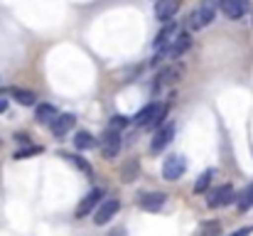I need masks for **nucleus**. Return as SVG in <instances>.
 Returning <instances> with one entry per match:
<instances>
[{
	"label": "nucleus",
	"instance_id": "obj_19",
	"mask_svg": "<svg viewBox=\"0 0 253 236\" xmlns=\"http://www.w3.org/2000/svg\"><path fill=\"white\" fill-rule=\"evenodd\" d=\"M74 145H77L79 150H88V148H93V138H91V133L79 131V133L74 136Z\"/></svg>",
	"mask_w": 253,
	"mask_h": 236
},
{
	"label": "nucleus",
	"instance_id": "obj_18",
	"mask_svg": "<svg viewBox=\"0 0 253 236\" xmlns=\"http://www.w3.org/2000/svg\"><path fill=\"white\" fill-rule=\"evenodd\" d=\"M10 94H12L15 101L22 103V106H35V101H37V96H35L32 91H25V89H10Z\"/></svg>",
	"mask_w": 253,
	"mask_h": 236
},
{
	"label": "nucleus",
	"instance_id": "obj_14",
	"mask_svg": "<svg viewBox=\"0 0 253 236\" xmlns=\"http://www.w3.org/2000/svg\"><path fill=\"white\" fill-rule=\"evenodd\" d=\"M165 202H168V194H163V192H150V194L140 197V207L148 209V212H158Z\"/></svg>",
	"mask_w": 253,
	"mask_h": 236
},
{
	"label": "nucleus",
	"instance_id": "obj_17",
	"mask_svg": "<svg viewBox=\"0 0 253 236\" xmlns=\"http://www.w3.org/2000/svg\"><path fill=\"white\" fill-rule=\"evenodd\" d=\"M138 172H140V165H138L135 157H130V160L121 167V180H123V182H133V180L138 177Z\"/></svg>",
	"mask_w": 253,
	"mask_h": 236
},
{
	"label": "nucleus",
	"instance_id": "obj_4",
	"mask_svg": "<svg viewBox=\"0 0 253 236\" xmlns=\"http://www.w3.org/2000/svg\"><path fill=\"white\" fill-rule=\"evenodd\" d=\"M121 209V202L116 199V197H108V199H103L101 204H98V209L93 212V224H98V227H103V224H108L113 217H116V212Z\"/></svg>",
	"mask_w": 253,
	"mask_h": 236
},
{
	"label": "nucleus",
	"instance_id": "obj_11",
	"mask_svg": "<svg viewBox=\"0 0 253 236\" xmlns=\"http://www.w3.org/2000/svg\"><path fill=\"white\" fill-rule=\"evenodd\" d=\"M221 10H224V15H226V17L239 20L241 15H246L249 2H246V0H221Z\"/></svg>",
	"mask_w": 253,
	"mask_h": 236
},
{
	"label": "nucleus",
	"instance_id": "obj_2",
	"mask_svg": "<svg viewBox=\"0 0 253 236\" xmlns=\"http://www.w3.org/2000/svg\"><path fill=\"white\" fill-rule=\"evenodd\" d=\"M189 45H192V37L187 35V32H179L172 42H169L168 47L158 54V59H177L179 54H184L187 49H189ZM158 59H153V62H158Z\"/></svg>",
	"mask_w": 253,
	"mask_h": 236
},
{
	"label": "nucleus",
	"instance_id": "obj_12",
	"mask_svg": "<svg viewBox=\"0 0 253 236\" xmlns=\"http://www.w3.org/2000/svg\"><path fill=\"white\" fill-rule=\"evenodd\" d=\"M182 79V67L179 64H168L165 69H160V74H158V86H169V84H177Z\"/></svg>",
	"mask_w": 253,
	"mask_h": 236
},
{
	"label": "nucleus",
	"instance_id": "obj_6",
	"mask_svg": "<svg viewBox=\"0 0 253 236\" xmlns=\"http://www.w3.org/2000/svg\"><path fill=\"white\" fill-rule=\"evenodd\" d=\"M121 145H123L121 133H116V131H106L103 138H101V155L106 157V160H113V157L118 155Z\"/></svg>",
	"mask_w": 253,
	"mask_h": 236
},
{
	"label": "nucleus",
	"instance_id": "obj_10",
	"mask_svg": "<svg viewBox=\"0 0 253 236\" xmlns=\"http://www.w3.org/2000/svg\"><path fill=\"white\" fill-rule=\"evenodd\" d=\"M172 136H174V123L163 126V128L155 133V138H153V143H150V150H153V153H160L169 141H172Z\"/></svg>",
	"mask_w": 253,
	"mask_h": 236
},
{
	"label": "nucleus",
	"instance_id": "obj_8",
	"mask_svg": "<svg viewBox=\"0 0 253 236\" xmlns=\"http://www.w3.org/2000/svg\"><path fill=\"white\" fill-rule=\"evenodd\" d=\"M101 202H103V189H93V192H88L84 199H82V204L77 207L74 217H77V219H84V217H88Z\"/></svg>",
	"mask_w": 253,
	"mask_h": 236
},
{
	"label": "nucleus",
	"instance_id": "obj_29",
	"mask_svg": "<svg viewBox=\"0 0 253 236\" xmlns=\"http://www.w3.org/2000/svg\"><path fill=\"white\" fill-rule=\"evenodd\" d=\"M7 111V101L5 98H0V113H5Z\"/></svg>",
	"mask_w": 253,
	"mask_h": 236
},
{
	"label": "nucleus",
	"instance_id": "obj_26",
	"mask_svg": "<svg viewBox=\"0 0 253 236\" xmlns=\"http://www.w3.org/2000/svg\"><path fill=\"white\" fill-rule=\"evenodd\" d=\"M251 234V227H244V229H239V232H231L229 236H249Z\"/></svg>",
	"mask_w": 253,
	"mask_h": 236
},
{
	"label": "nucleus",
	"instance_id": "obj_24",
	"mask_svg": "<svg viewBox=\"0 0 253 236\" xmlns=\"http://www.w3.org/2000/svg\"><path fill=\"white\" fill-rule=\"evenodd\" d=\"M128 126V118H123V116H113L111 121H108V131H121V128H126Z\"/></svg>",
	"mask_w": 253,
	"mask_h": 236
},
{
	"label": "nucleus",
	"instance_id": "obj_25",
	"mask_svg": "<svg viewBox=\"0 0 253 236\" xmlns=\"http://www.w3.org/2000/svg\"><path fill=\"white\" fill-rule=\"evenodd\" d=\"M37 153H42V148H40V145H30V148H25V150H20V153H15V160H25V157L37 155Z\"/></svg>",
	"mask_w": 253,
	"mask_h": 236
},
{
	"label": "nucleus",
	"instance_id": "obj_23",
	"mask_svg": "<svg viewBox=\"0 0 253 236\" xmlns=\"http://www.w3.org/2000/svg\"><path fill=\"white\" fill-rule=\"evenodd\" d=\"M251 207H253V185L246 187V192H244L241 199H239V209H241V212H246V209H251Z\"/></svg>",
	"mask_w": 253,
	"mask_h": 236
},
{
	"label": "nucleus",
	"instance_id": "obj_28",
	"mask_svg": "<svg viewBox=\"0 0 253 236\" xmlns=\"http://www.w3.org/2000/svg\"><path fill=\"white\" fill-rule=\"evenodd\" d=\"M15 141H20V143H27V136H25V133H17V136H15Z\"/></svg>",
	"mask_w": 253,
	"mask_h": 236
},
{
	"label": "nucleus",
	"instance_id": "obj_21",
	"mask_svg": "<svg viewBox=\"0 0 253 236\" xmlns=\"http://www.w3.org/2000/svg\"><path fill=\"white\" fill-rule=\"evenodd\" d=\"M62 157H67V160H69V162H72L74 167H79V170H82L84 175H88V177L93 175V170H91V165L86 162L84 157H79V155H67V153H64V155H62Z\"/></svg>",
	"mask_w": 253,
	"mask_h": 236
},
{
	"label": "nucleus",
	"instance_id": "obj_20",
	"mask_svg": "<svg viewBox=\"0 0 253 236\" xmlns=\"http://www.w3.org/2000/svg\"><path fill=\"white\" fill-rule=\"evenodd\" d=\"M211 177H214V170H204V172L199 175V180H197V185H194V192H197V194H202V192H207V187H209V182H211Z\"/></svg>",
	"mask_w": 253,
	"mask_h": 236
},
{
	"label": "nucleus",
	"instance_id": "obj_15",
	"mask_svg": "<svg viewBox=\"0 0 253 236\" xmlns=\"http://www.w3.org/2000/svg\"><path fill=\"white\" fill-rule=\"evenodd\" d=\"M174 37H177V25H174V22H168V25L160 30V35H158V40H155V47H158V49H165Z\"/></svg>",
	"mask_w": 253,
	"mask_h": 236
},
{
	"label": "nucleus",
	"instance_id": "obj_3",
	"mask_svg": "<svg viewBox=\"0 0 253 236\" xmlns=\"http://www.w3.org/2000/svg\"><path fill=\"white\" fill-rule=\"evenodd\" d=\"M214 12H216V7H214L211 2H204V5H199V7L189 15L187 25H189L192 30H202V27H207V25L214 20Z\"/></svg>",
	"mask_w": 253,
	"mask_h": 236
},
{
	"label": "nucleus",
	"instance_id": "obj_16",
	"mask_svg": "<svg viewBox=\"0 0 253 236\" xmlns=\"http://www.w3.org/2000/svg\"><path fill=\"white\" fill-rule=\"evenodd\" d=\"M57 116H59V111H57L52 103H40V106H37V121H40V123H52Z\"/></svg>",
	"mask_w": 253,
	"mask_h": 236
},
{
	"label": "nucleus",
	"instance_id": "obj_1",
	"mask_svg": "<svg viewBox=\"0 0 253 236\" xmlns=\"http://www.w3.org/2000/svg\"><path fill=\"white\" fill-rule=\"evenodd\" d=\"M165 116H168V103L153 101V103H148L145 108H140V111L135 113L133 123H135V126H150V128H158V126H163Z\"/></svg>",
	"mask_w": 253,
	"mask_h": 236
},
{
	"label": "nucleus",
	"instance_id": "obj_9",
	"mask_svg": "<svg viewBox=\"0 0 253 236\" xmlns=\"http://www.w3.org/2000/svg\"><path fill=\"white\" fill-rule=\"evenodd\" d=\"M74 121H77V118H74L72 113H59V116L52 121V133H54L57 138H64V136L74 128Z\"/></svg>",
	"mask_w": 253,
	"mask_h": 236
},
{
	"label": "nucleus",
	"instance_id": "obj_13",
	"mask_svg": "<svg viewBox=\"0 0 253 236\" xmlns=\"http://www.w3.org/2000/svg\"><path fill=\"white\" fill-rule=\"evenodd\" d=\"M177 10H179V2H177V0H160V2L155 5V15H158V20L165 22V25L172 20V15H174Z\"/></svg>",
	"mask_w": 253,
	"mask_h": 236
},
{
	"label": "nucleus",
	"instance_id": "obj_27",
	"mask_svg": "<svg viewBox=\"0 0 253 236\" xmlns=\"http://www.w3.org/2000/svg\"><path fill=\"white\" fill-rule=\"evenodd\" d=\"M108 236H126V229H121V227H118V229H113Z\"/></svg>",
	"mask_w": 253,
	"mask_h": 236
},
{
	"label": "nucleus",
	"instance_id": "obj_5",
	"mask_svg": "<svg viewBox=\"0 0 253 236\" xmlns=\"http://www.w3.org/2000/svg\"><path fill=\"white\" fill-rule=\"evenodd\" d=\"M184 170H187V162H184L182 155H169L168 160L163 162V177L169 180V182L179 180V177L184 175Z\"/></svg>",
	"mask_w": 253,
	"mask_h": 236
},
{
	"label": "nucleus",
	"instance_id": "obj_22",
	"mask_svg": "<svg viewBox=\"0 0 253 236\" xmlns=\"http://www.w3.org/2000/svg\"><path fill=\"white\" fill-rule=\"evenodd\" d=\"M219 234H221V224L219 222H209V224H204L197 232V236H219Z\"/></svg>",
	"mask_w": 253,
	"mask_h": 236
},
{
	"label": "nucleus",
	"instance_id": "obj_7",
	"mask_svg": "<svg viewBox=\"0 0 253 236\" xmlns=\"http://www.w3.org/2000/svg\"><path fill=\"white\" fill-rule=\"evenodd\" d=\"M231 199H234V187H231V185H221V187H216V189L209 192L207 204H209L211 209H216V207H226V204H231Z\"/></svg>",
	"mask_w": 253,
	"mask_h": 236
}]
</instances>
